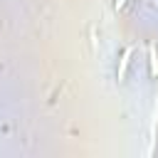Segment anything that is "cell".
Segmentation results:
<instances>
[{
    "mask_svg": "<svg viewBox=\"0 0 158 158\" xmlns=\"http://www.w3.org/2000/svg\"><path fill=\"white\" fill-rule=\"evenodd\" d=\"M131 54H133V49L128 47L123 54H121V62H118V81L123 79V74H126V69H128V62H131Z\"/></svg>",
    "mask_w": 158,
    "mask_h": 158,
    "instance_id": "1",
    "label": "cell"
},
{
    "mask_svg": "<svg viewBox=\"0 0 158 158\" xmlns=\"http://www.w3.org/2000/svg\"><path fill=\"white\" fill-rule=\"evenodd\" d=\"M148 57H151V72L158 74V59H156V47H153V44L148 47Z\"/></svg>",
    "mask_w": 158,
    "mask_h": 158,
    "instance_id": "2",
    "label": "cell"
},
{
    "mask_svg": "<svg viewBox=\"0 0 158 158\" xmlns=\"http://www.w3.org/2000/svg\"><path fill=\"white\" fill-rule=\"evenodd\" d=\"M123 5H126V0H116V10H121Z\"/></svg>",
    "mask_w": 158,
    "mask_h": 158,
    "instance_id": "3",
    "label": "cell"
}]
</instances>
